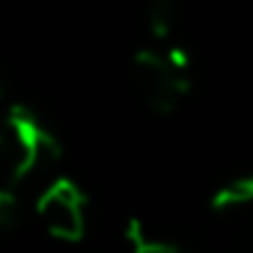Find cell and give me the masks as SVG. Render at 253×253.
<instances>
[{"mask_svg": "<svg viewBox=\"0 0 253 253\" xmlns=\"http://www.w3.org/2000/svg\"><path fill=\"white\" fill-rule=\"evenodd\" d=\"M134 86L146 107L155 113H173L188 92V78L176 54L146 51L134 60Z\"/></svg>", "mask_w": 253, "mask_h": 253, "instance_id": "1", "label": "cell"}, {"mask_svg": "<svg viewBox=\"0 0 253 253\" xmlns=\"http://www.w3.org/2000/svg\"><path fill=\"white\" fill-rule=\"evenodd\" d=\"M36 214H39L45 232L54 235V238H60V241H78L86 232L84 194L69 179H57L54 185H48L42 191Z\"/></svg>", "mask_w": 253, "mask_h": 253, "instance_id": "2", "label": "cell"}, {"mask_svg": "<svg viewBox=\"0 0 253 253\" xmlns=\"http://www.w3.org/2000/svg\"><path fill=\"white\" fill-rule=\"evenodd\" d=\"M179 9H182V0H152V6H149L152 36L167 39L179 27Z\"/></svg>", "mask_w": 253, "mask_h": 253, "instance_id": "3", "label": "cell"}, {"mask_svg": "<svg viewBox=\"0 0 253 253\" xmlns=\"http://www.w3.org/2000/svg\"><path fill=\"white\" fill-rule=\"evenodd\" d=\"M131 253H182V250L173 247V244H164V241H146V238H137Z\"/></svg>", "mask_w": 253, "mask_h": 253, "instance_id": "4", "label": "cell"}, {"mask_svg": "<svg viewBox=\"0 0 253 253\" xmlns=\"http://www.w3.org/2000/svg\"><path fill=\"white\" fill-rule=\"evenodd\" d=\"M0 95H3V75H0Z\"/></svg>", "mask_w": 253, "mask_h": 253, "instance_id": "5", "label": "cell"}]
</instances>
